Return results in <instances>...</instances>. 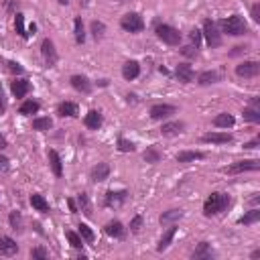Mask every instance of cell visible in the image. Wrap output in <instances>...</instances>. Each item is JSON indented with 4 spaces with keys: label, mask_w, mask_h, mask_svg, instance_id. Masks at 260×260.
Returning <instances> with one entry per match:
<instances>
[{
    "label": "cell",
    "mask_w": 260,
    "mask_h": 260,
    "mask_svg": "<svg viewBox=\"0 0 260 260\" xmlns=\"http://www.w3.org/2000/svg\"><path fill=\"white\" fill-rule=\"evenodd\" d=\"M228 205H230V197H228L226 193L216 191V193H212L210 197L205 199V203H203V216H205V218L218 216V214H222L223 210H226Z\"/></svg>",
    "instance_id": "cell-1"
},
{
    "label": "cell",
    "mask_w": 260,
    "mask_h": 260,
    "mask_svg": "<svg viewBox=\"0 0 260 260\" xmlns=\"http://www.w3.org/2000/svg\"><path fill=\"white\" fill-rule=\"evenodd\" d=\"M222 29H223V33L232 35V37L246 35V31H248L244 19H242V16H238V14H232V16H228V19H223L222 21Z\"/></svg>",
    "instance_id": "cell-2"
},
{
    "label": "cell",
    "mask_w": 260,
    "mask_h": 260,
    "mask_svg": "<svg viewBox=\"0 0 260 260\" xmlns=\"http://www.w3.org/2000/svg\"><path fill=\"white\" fill-rule=\"evenodd\" d=\"M157 37L167 45H179L181 43V33L171 25H159L157 27Z\"/></svg>",
    "instance_id": "cell-3"
},
{
    "label": "cell",
    "mask_w": 260,
    "mask_h": 260,
    "mask_svg": "<svg viewBox=\"0 0 260 260\" xmlns=\"http://www.w3.org/2000/svg\"><path fill=\"white\" fill-rule=\"evenodd\" d=\"M201 35H205V41H207V45H210L212 49L222 45V35H220V31H218V27H216V23L212 19L203 21V33Z\"/></svg>",
    "instance_id": "cell-4"
},
{
    "label": "cell",
    "mask_w": 260,
    "mask_h": 260,
    "mask_svg": "<svg viewBox=\"0 0 260 260\" xmlns=\"http://www.w3.org/2000/svg\"><path fill=\"white\" fill-rule=\"evenodd\" d=\"M120 27H122L124 31H128V33H141L145 29V21H143V16L138 12H128V14L122 16Z\"/></svg>",
    "instance_id": "cell-5"
},
{
    "label": "cell",
    "mask_w": 260,
    "mask_h": 260,
    "mask_svg": "<svg viewBox=\"0 0 260 260\" xmlns=\"http://www.w3.org/2000/svg\"><path fill=\"white\" fill-rule=\"evenodd\" d=\"M41 55H43V59H45V63L49 67H53L57 63L59 55H57V49H55V45H53V41H51V39H43V43H41Z\"/></svg>",
    "instance_id": "cell-6"
},
{
    "label": "cell",
    "mask_w": 260,
    "mask_h": 260,
    "mask_svg": "<svg viewBox=\"0 0 260 260\" xmlns=\"http://www.w3.org/2000/svg\"><path fill=\"white\" fill-rule=\"evenodd\" d=\"M236 74L240 77H256L260 74V63L258 61H242L236 65Z\"/></svg>",
    "instance_id": "cell-7"
},
{
    "label": "cell",
    "mask_w": 260,
    "mask_h": 260,
    "mask_svg": "<svg viewBox=\"0 0 260 260\" xmlns=\"http://www.w3.org/2000/svg\"><path fill=\"white\" fill-rule=\"evenodd\" d=\"M177 112L175 106H171V104H154V106L150 108V118L152 120H165L169 116H173Z\"/></svg>",
    "instance_id": "cell-8"
},
{
    "label": "cell",
    "mask_w": 260,
    "mask_h": 260,
    "mask_svg": "<svg viewBox=\"0 0 260 260\" xmlns=\"http://www.w3.org/2000/svg\"><path fill=\"white\" fill-rule=\"evenodd\" d=\"M260 169V163L258 161H240L236 165H230L223 171L230 173V175H236V173H244V171H258Z\"/></svg>",
    "instance_id": "cell-9"
},
{
    "label": "cell",
    "mask_w": 260,
    "mask_h": 260,
    "mask_svg": "<svg viewBox=\"0 0 260 260\" xmlns=\"http://www.w3.org/2000/svg\"><path fill=\"white\" fill-rule=\"evenodd\" d=\"M16 252H19V244L8 236H0V254L2 256H14Z\"/></svg>",
    "instance_id": "cell-10"
},
{
    "label": "cell",
    "mask_w": 260,
    "mask_h": 260,
    "mask_svg": "<svg viewBox=\"0 0 260 260\" xmlns=\"http://www.w3.org/2000/svg\"><path fill=\"white\" fill-rule=\"evenodd\" d=\"M108 175H110V167H108L106 163H98V165L92 169V173H90V179H92L94 183H102V181L108 179Z\"/></svg>",
    "instance_id": "cell-11"
},
{
    "label": "cell",
    "mask_w": 260,
    "mask_h": 260,
    "mask_svg": "<svg viewBox=\"0 0 260 260\" xmlns=\"http://www.w3.org/2000/svg\"><path fill=\"white\" fill-rule=\"evenodd\" d=\"M203 143L228 145V143H232V134H228V132H207V134H203Z\"/></svg>",
    "instance_id": "cell-12"
},
{
    "label": "cell",
    "mask_w": 260,
    "mask_h": 260,
    "mask_svg": "<svg viewBox=\"0 0 260 260\" xmlns=\"http://www.w3.org/2000/svg\"><path fill=\"white\" fill-rule=\"evenodd\" d=\"M128 199V191H108L106 193V205L108 207H120L124 201Z\"/></svg>",
    "instance_id": "cell-13"
},
{
    "label": "cell",
    "mask_w": 260,
    "mask_h": 260,
    "mask_svg": "<svg viewBox=\"0 0 260 260\" xmlns=\"http://www.w3.org/2000/svg\"><path fill=\"white\" fill-rule=\"evenodd\" d=\"M72 85H74V90H77L79 94H90L92 92V83L85 75H72Z\"/></svg>",
    "instance_id": "cell-14"
},
{
    "label": "cell",
    "mask_w": 260,
    "mask_h": 260,
    "mask_svg": "<svg viewBox=\"0 0 260 260\" xmlns=\"http://www.w3.org/2000/svg\"><path fill=\"white\" fill-rule=\"evenodd\" d=\"M175 74H177L181 83H191L193 81V69H191V65H187V63H179L177 69H175Z\"/></svg>",
    "instance_id": "cell-15"
},
{
    "label": "cell",
    "mask_w": 260,
    "mask_h": 260,
    "mask_svg": "<svg viewBox=\"0 0 260 260\" xmlns=\"http://www.w3.org/2000/svg\"><path fill=\"white\" fill-rule=\"evenodd\" d=\"M106 234L110 236V238H124L126 236V228L122 226V222H110V223H106Z\"/></svg>",
    "instance_id": "cell-16"
},
{
    "label": "cell",
    "mask_w": 260,
    "mask_h": 260,
    "mask_svg": "<svg viewBox=\"0 0 260 260\" xmlns=\"http://www.w3.org/2000/svg\"><path fill=\"white\" fill-rule=\"evenodd\" d=\"M10 90H12V94H14L16 98H25V96L29 94V90H31V83H29L27 79H14V81L10 83Z\"/></svg>",
    "instance_id": "cell-17"
},
{
    "label": "cell",
    "mask_w": 260,
    "mask_h": 260,
    "mask_svg": "<svg viewBox=\"0 0 260 260\" xmlns=\"http://www.w3.org/2000/svg\"><path fill=\"white\" fill-rule=\"evenodd\" d=\"M57 114H59V116H69V118H75V116L79 114V110H77V104H74V102H61L59 106H57Z\"/></svg>",
    "instance_id": "cell-18"
},
{
    "label": "cell",
    "mask_w": 260,
    "mask_h": 260,
    "mask_svg": "<svg viewBox=\"0 0 260 260\" xmlns=\"http://www.w3.org/2000/svg\"><path fill=\"white\" fill-rule=\"evenodd\" d=\"M49 165H51V171H53L55 177L63 175V165H61V157L57 154V150H49Z\"/></svg>",
    "instance_id": "cell-19"
},
{
    "label": "cell",
    "mask_w": 260,
    "mask_h": 260,
    "mask_svg": "<svg viewBox=\"0 0 260 260\" xmlns=\"http://www.w3.org/2000/svg\"><path fill=\"white\" fill-rule=\"evenodd\" d=\"M181 218H183V210H169L159 218V222L163 223V226H173V223L179 222Z\"/></svg>",
    "instance_id": "cell-20"
},
{
    "label": "cell",
    "mask_w": 260,
    "mask_h": 260,
    "mask_svg": "<svg viewBox=\"0 0 260 260\" xmlns=\"http://www.w3.org/2000/svg\"><path fill=\"white\" fill-rule=\"evenodd\" d=\"M102 114L98 112V110H92V112H88L85 114V118H83V122H85V126L88 128H92V130H98L100 126H102Z\"/></svg>",
    "instance_id": "cell-21"
},
{
    "label": "cell",
    "mask_w": 260,
    "mask_h": 260,
    "mask_svg": "<svg viewBox=\"0 0 260 260\" xmlns=\"http://www.w3.org/2000/svg\"><path fill=\"white\" fill-rule=\"evenodd\" d=\"M138 74H141V65H138L136 61H126L122 65V75H124V79H134V77H138Z\"/></svg>",
    "instance_id": "cell-22"
},
{
    "label": "cell",
    "mask_w": 260,
    "mask_h": 260,
    "mask_svg": "<svg viewBox=\"0 0 260 260\" xmlns=\"http://www.w3.org/2000/svg\"><path fill=\"white\" fill-rule=\"evenodd\" d=\"M234 122H236V118L232 116V114H218L216 118H214V124L218 126V128H232L234 126Z\"/></svg>",
    "instance_id": "cell-23"
},
{
    "label": "cell",
    "mask_w": 260,
    "mask_h": 260,
    "mask_svg": "<svg viewBox=\"0 0 260 260\" xmlns=\"http://www.w3.org/2000/svg\"><path fill=\"white\" fill-rule=\"evenodd\" d=\"M175 232H177V228H175V223H173V226L163 234V238L159 240V246H157V250L159 252H163V250H167L169 248V244L173 242V238H175Z\"/></svg>",
    "instance_id": "cell-24"
},
{
    "label": "cell",
    "mask_w": 260,
    "mask_h": 260,
    "mask_svg": "<svg viewBox=\"0 0 260 260\" xmlns=\"http://www.w3.org/2000/svg\"><path fill=\"white\" fill-rule=\"evenodd\" d=\"M31 205H33L37 212H41V214H47V212H49L47 199H45L43 195H39V193H33V195H31Z\"/></svg>",
    "instance_id": "cell-25"
},
{
    "label": "cell",
    "mask_w": 260,
    "mask_h": 260,
    "mask_svg": "<svg viewBox=\"0 0 260 260\" xmlns=\"http://www.w3.org/2000/svg\"><path fill=\"white\" fill-rule=\"evenodd\" d=\"M183 128H185L183 122H167V124H163L161 132H163L165 136H175V134H181Z\"/></svg>",
    "instance_id": "cell-26"
},
{
    "label": "cell",
    "mask_w": 260,
    "mask_h": 260,
    "mask_svg": "<svg viewBox=\"0 0 260 260\" xmlns=\"http://www.w3.org/2000/svg\"><path fill=\"white\" fill-rule=\"evenodd\" d=\"M197 159H203V152H197V150H183L177 154V163H191V161H197Z\"/></svg>",
    "instance_id": "cell-27"
},
{
    "label": "cell",
    "mask_w": 260,
    "mask_h": 260,
    "mask_svg": "<svg viewBox=\"0 0 260 260\" xmlns=\"http://www.w3.org/2000/svg\"><path fill=\"white\" fill-rule=\"evenodd\" d=\"M193 258H212L214 256V252H212V246L207 244V242H199V246L193 250V254H191Z\"/></svg>",
    "instance_id": "cell-28"
},
{
    "label": "cell",
    "mask_w": 260,
    "mask_h": 260,
    "mask_svg": "<svg viewBox=\"0 0 260 260\" xmlns=\"http://www.w3.org/2000/svg\"><path fill=\"white\" fill-rule=\"evenodd\" d=\"M218 79H220V75H218L216 72H201L199 77H197V83H199V85H212V83H216Z\"/></svg>",
    "instance_id": "cell-29"
},
{
    "label": "cell",
    "mask_w": 260,
    "mask_h": 260,
    "mask_svg": "<svg viewBox=\"0 0 260 260\" xmlns=\"http://www.w3.org/2000/svg\"><path fill=\"white\" fill-rule=\"evenodd\" d=\"M77 203H79V210L85 214V216H92L94 212H92V203H90V197H88V193H79L77 195Z\"/></svg>",
    "instance_id": "cell-30"
},
{
    "label": "cell",
    "mask_w": 260,
    "mask_h": 260,
    "mask_svg": "<svg viewBox=\"0 0 260 260\" xmlns=\"http://www.w3.org/2000/svg\"><path fill=\"white\" fill-rule=\"evenodd\" d=\"M39 108H41V106H39V102L29 100V102H25V104H23L19 112H21L23 116H31V114H37V112H39Z\"/></svg>",
    "instance_id": "cell-31"
},
{
    "label": "cell",
    "mask_w": 260,
    "mask_h": 260,
    "mask_svg": "<svg viewBox=\"0 0 260 260\" xmlns=\"http://www.w3.org/2000/svg\"><path fill=\"white\" fill-rule=\"evenodd\" d=\"M104 35H106V25H104L102 21H94V23H92V37H94L96 41H102Z\"/></svg>",
    "instance_id": "cell-32"
},
{
    "label": "cell",
    "mask_w": 260,
    "mask_h": 260,
    "mask_svg": "<svg viewBox=\"0 0 260 260\" xmlns=\"http://www.w3.org/2000/svg\"><path fill=\"white\" fill-rule=\"evenodd\" d=\"M14 29H16V33H19L23 39H27V37H29V33L25 31V14H21V12H19V14L14 16Z\"/></svg>",
    "instance_id": "cell-33"
},
{
    "label": "cell",
    "mask_w": 260,
    "mask_h": 260,
    "mask_svg": "<svg viewBox=\"0 0 260 260\" xmlns=\"http://www.w3.org/2000/svg\"><path fill=\"white\" fill-rule=\"evenodd\" d=\"M260 220V210H256V207H254V210H250L244 218H240V223H244V226H250V223H256Z\"/></svg>",
    "instance_id": "cell-34"
},
{
    "label": "cell",
    "mask_w": 260,
    "mask_h": 260,
    "mask_svg": "<svg viewBox=\"0 0 260 260\" xmlns=\"http://www.w3.org/2000/svg\"><path fill=\"white\" fill-rule=\"evenodd\" d=\"M74 29H75V41H77V45H83V41H85V33H83V23H81L79 16H77L75 23H74Z\"/></svg>",
    "instance_id": "cell-35"
},
{
    "label": "cell",
    "mask_w": 260,
    "mask_h": 260,
    "mask_svg": "<svg viewBox=\"0 0 260 260\" xmlns=\"http://www.w3.org/2000/svg\"><path fill=\"white\" fill-rule=\"evenodd\" d=\"M51 126H53L51 118H35V120H33V128H35V130H49Z\"/></svg>",
    "instance_id": "cell-36"
},
{
    "label": "cell",
    "mask_w": 260,
    "mask_h": 260,
    "mask_svg": "<svg viewBox=\"0 0 260 260\" xmlns=\"http://www.w3.org/2000/svg\"><path fill=\"white\" fill-rule=\"evenodd\" d=\"M8 220H10V226H12V230H16V232H23V216H21L19 212H12Z\"/></svg>",
    "instance_id": "cell-37"
},
{
    "label": "cell",
    "mask_w": 260,
    "mask_h": 260,
    "mask_svg": "<svg viewBox=\"0 0 260 260\" xmlns=\"http://www.w3.org/2000/svg\"><path fill=\"white\" fill-rule=\"evenodd\" d=\"M145 161H147V163H159V161H161V152L154 149V147L147 149V150H145Z\"/></svg>",
    "instance_id": "cell-38"
},
{
    "label": "cell",
    "mask_w": 260,
    "mask_h": 260,
    "mask_svg": "<svg viewBox=\"0 0 260 260\" xmlns=\"http://www.w3.org/2000/svg\"><path fill=\"white\" fill-rule=\"evenodd\" d=\"M244 118L248 120V122H254V124H258L260 122V112H258V108H244Z\"/></svg>",
    "instance_id": "cell-39"
},
{
    "label": "cell",
    "mask_w": 260,
    "mask_h": 260,
    "mask_svg": "<svg viewBox=\"0 0 260 260\" xmlns=\"http://www.w3.org/2000/svg\"><path fill=\"white\" fill-rule=\"evenodd\" d=\"M65 236H67L69 244H72L74 248H81V246H83V240H81V236H79V234H75V232H72V230H67V232H65Z\"/></svg>",
    "instance_id": "cell-40"
},
{
    "label": "cell",
    "mask_w": 260,
    "mask_h": 260,
    "mask_svg": "<svg viewBox=\"0 0 260 260\" xmlns=\"http://www.w3.org/2000/svg\"><path fill=\"white\" fill-rule=\"evenodd\" d=\"M79 236H81L85 242H94V238H96L88 223H79Z\"/></svg>",
    "instance_id": "cell-41"
},
{
    "label": "cell",
    "mask_w": 260,
    "mask_h": 260,
    "mask_svg": "<svg viewBox=\"0 0 260 260\" xmlns=\"http://www.w3.org/2000/svg\"><path fill=\"white\" fill-rule=\"evenodd\" d=\"M118 150L120 152H132L134 150V143L126 141V138H118Z\"/></svg>",
    "instance_id": "cell-42"
},
{
    "label": "cell",
    "mask_w": 260,
    "mask_h": 260,
    "mask_svg": "<svg viewBox=\"0 0 260 260\" xmlns=\"http://www.w3.org/2000/svg\"><path fill=\"white\" fill-rule=\"evenodd\" d=\"M47 256H49V252H47L45 248H41V246L31 250V258H33V260H45Z\"/></svg>",
    "instance_id": "cell-43"
},
{
    "label": "cell",
    "mask_w": 260,
    "mask_h": 260,
    "mask_svg": "<svg viewBox=\"0 0 260 260\" xmlns=\"http://www.w3.org/2000/svg\"><path fill=\"white\" fill-rule=\"evenodd\" d=\"M141 228H143V218H141V216H134L132 222H130V230H132L134 234H138V232H141Z\"/></svg>",
    "instance_id": "cell-44"
},
{
    "label": "cell",
    "mask_w": 260,
    "mask_h": 260,
    "mask_svg": "<svg viewBox=\"0 0 260 260\" xmlns=\"http://www.w3.org/2000/svg\"><path fill=\"white\" fill-rule=\"evenodd\" d=\"M189 39H191V43L197 47V45L201 43V31H199V29H193L191 33H189Z\"/></svg>",
    "instance_id": "cell-45"
},
{
    "label": "cell",
    "mask_w": 260,
    "mask_h": 260,
    "mask_svg": "<svg viewBox=\"0 0 260 260\" xmlns=\"http://www.w3.org/2000/svg\"><path fill=\"white\" fill-rule=\"evenodd\" d=\"M8 167H10L8 159H6V157H2V154H0V175H4V173H8Z\"/></svg>",
    "instance_id": "cell-46"
},
{
    "label": "cell",
    "mask_w": 260,
    "mask_h": 260,
    "mask_svg": "<svg viewBox=\"0 0 260 260\" xmlns=\"http://www.w3.org/2000/svg\"><path fill=\"white\" fill-rule=\"evenodd\" d=\"M250 14H252V21L258 23V21H260V4H254L252 10H250Z\"/></svg>",
    "instance_id": "cell-47"
},
{
    "label": "cell",
    "mask_w": 260,
    "mask_h": 260,
    "mask_svg": "<svg viewBox=\"0 0 260 260\" xmlns=\"http://www.w3.org/2000/svg\"><path fill=\"white\" fill-rule=\"evenodd\" d=\"M6 65H8V69H10V72H16V74H23V67H21L19 63H14V61H8Z\"/></svg>",
    "instance_id": "cell-48"
},
{
    "label": "cell",
    "mask_w": 260,
    "mask_h": 260,
    "mask_svg": "<svg viewBox=\"0 0 260 260\" xmlns=\"http://www.w3.org/2000/svg\"><path fill=\"white\" fill-rule=\"evenodd\" d=\"M258 145H260V138L256 136V138H254V141H250V143H246V145H244V149H248V150H250V149H256Z\"/></svg>",
    "instance_id": "cell-49"
},
{
    "label": "cell",
    "mask_w": 260,
    "mask_h": 260,
    "mask_svg": "<svg viewBox=\"0 0 260 260\" xmlns=\"http://www.w3.org/2000/svg\"><path fill=\"white\" fill-rule=\"evenodd\" d=\"M183 53L189 55V57H193V55H197V51H193V47H183Z\"/></svg>",
    "instance_id": "cell-50"
},
{
    "label": "cell",
    "mask_w": 260,
    "mask_h": 260,
    "mask_svg": "<svg viewBox=\"0 0 260 260\" xmlns=\"http://www.w3.org/2000/svg\"><path fill=\"white\" fill-rule=\"evenodd\" d=\"M67 203H69V210H72V214H77V207H75V201H74V199H67Z\"/></svg>",
    "instance_id": "cell-51"
},
{
    "label": "cell",
    "mask_w": 260,
    "mask_h": 260,
    "mask_svg": "<svg viewBox=\"0 0 260 260\" xmlns=\"http://www.w3.org/2000/svg\"><path fill=\"white\" fill-rule=\"evenodd\" d=\"M4 108H6V104H4V100H2V90H0V114L4 112Z\"/></svg>",
    "instance_id": "cell-52"
},
{
    "label": "cell",
    "mask_w": 260,
    "mask_h": 260,
    "mask_svg": "<svg viewBox=\"0 0 260 260\" xmlns=\"http://www.w3.org/2000/svg\"><path fill=\"white\" fill-rule=\"evenodd\" d=\"M90 4H92V0H79V6L81 8H88Z\"/></svg>",
    "instance_id": "cell-53"
},
{
    "label": "cell",
    "mask_w": 260,
    "mask_h": 260,
    "mask_svg": "<svg viewBox=\"0 0 260 260\" xmlns=\"http://www.w3.org/2000/svg\"><path fill=\"white\" fill-rule=\"evenodd\" d=\"M6 149V141H4V136H0V150Z\"/></svg>",
    "instance_id": "cell-54"
},
{
    "label": "cell",
    "mask_w": 260,
    "mask_h": 260,
    "mask_svg": "<svg viewBox=\"0 0 260 260\" xmlns=\"http://www.w3.org/2000/svg\"><path fill=\"white\" fill-rule=\"evenodd\" d=\"M59 4H69V0H57Z\"/></svg>",
    "instance_id": "cell-55"
},
{
    "label": "cell",
    "mask_w": 260,
    "mask_h": 260,
    "mask_svg": "<svg viewBox=\"0 0 260 260\" xmlns=\"http://www.w3.org/2000/svg\"><path fill=\"white\" fill-rule=\"evenodd\" d=\"M116 2H126V0H116Z\"/></svg>",
    "instance_id": "cell-56"
}]
</instances>
